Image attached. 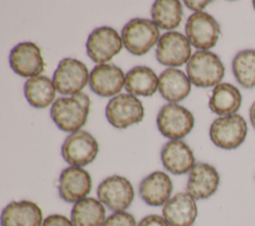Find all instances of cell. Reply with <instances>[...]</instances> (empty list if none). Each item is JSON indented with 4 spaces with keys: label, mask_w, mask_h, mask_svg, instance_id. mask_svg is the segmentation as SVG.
Segmentation results:
<instances>
[{
    "label": "cell",
    "mask_w": 255,
    "mask_h": 226,
    "mask_svg": "<svg viewBox=\"0 0 255 226\" xmlns=\"http://www.w3.org/2000/svg\"><path fill=\"white\" fill-rule=\"evenodd\" d=\"M185 34L194 48L207 51L216 45L220 27L217 21L208 13L196 12L188 17L185 24Z\"/></svg>",
    "instance_id": "cell-9"
},
{
    "label": "cell",
    "mask_w": 255,
    "mask_h": 226,
    "mask_svg": "<svg viewBox=\"0 0 255 226\" xmlns=\"http://www.w3.org/2000/svg\"><path fill=\"white\" fill-rule=\"evenodd\" d=\"M123 45L122 36L114 28L104 26L95 29L90 34L86 48L88 56L101 65L119 54Z\"/></svg>",
    "instance_id": "cell-11"
},
{
    "label": "cell",
    "mask_w": 255,
    "mask_h": 226,
    "mask_svg": "<svg viewBox=\"0 0 255 226\" xmlns=\"http://www.w3.org/2000/svg\"><path fill=\"white\" fill-rule=\"evenodd\" d=\"M9 62L12 70L24 78L40 76L44 71V61L39 47L32 42H22L10 52Z\"/></svg>",
    "instance_id": "cell-14"
},
{
    "label": "cell",
    "mask_w": 255,
    "mask_h": 226,
    "mask_svg": "<svg viewBox=\"0 0 255 226\" xmlns=\"http://www.w3.org/2000/svg\"><path fill=\"white\" fill-rule=\"evenodd\" d=\"M92 189L90 173L82 167L69 166L65 168L59 178V195L69 203H77L86 198Z\"/></svg>",
    "instance_id": "cell-13"
},
{
    "label": "cell",
    "mask_w": 255,
    "mask_h": 226,
    "mask_svg": "<svg viewBox=\"0 0 255 226\" xmlns=\"http://www.w3.org/2000/svg\"><path fill=\"white\" fill-rule=\"evenodd\" d=\"M253 7H254V9H255V1H253Z\"/></svg>",
    "instance_id": "cell-33"
},
{
    "label": "cell",
    "mask_w": 255,
    "mask_h": 226,
    "mask_svg": "<svg viewBox=\"0 0 255 226\" xmlns=\"http://www.w3.org/2000/svg\"><path fill=\"white\" fill-rule=\"evenodd\" d=\"M106 116L113 126L126 128L142 120L144 109L141 102L134 96L120 94L108 103Z\"/></svg>",
    "instance_id": "cell-7"
},
{
    "label": "cell",
    "mask_w": 255,
    "mask_h": 226,
    "mask_svg": "<svg viewBox=\"0 0 255 226\" xmlns=\"http://www.w3.org/2000/svg\"><path fill=\"white\" fill-rule=\"evenodd\" d=\"M191 47L188 39L179 32L164 33L157 42L156 59L164 66L179 67L191 58Z\"/></svg>",
    "instance_id": "cell-12"
},
{
    "label": "cell",
    "mask_w": 255,
    "mask_h": 226,
    "mask_svg": "<svg viewBox=\"0 0 255 226\" xmlns=\"http://www.w3.org/2000/svg\"><path fill=\"white\" fill-rule=\"evenodd\" d=\"M219 181L220 177L214 166L198 162L189 171L186 191L194 199H206L216 192Z\"/></svg>",
    "instance_id": "cell-15"
},
{
    "label": "cell",
    "mask_w": 255,
    "mask_h": 226,
    "mask_svg": "<svg viewBox=\"0 0 255 226\" xmlns=\"http://www.w3.org/2000/svg\"><path fill=\"white\" fill-rule=\"evenodd\" d=\"M90 80L87 66L73 58L63 59L53 75L56 91L63 95H76L85 88Z\"/></svg>",
    "instance_id": "cell-6"
},
{
    "label": "cell",
    "mask_w": 255,
    "mask_h": 226,
    "mask_svg": "<svg viewBox=\"0 0 255 226\" xmlns=\"http://www.w3.org/2000/svg\"><path fill=\"white\" fill-rule=\"evenodd\" d=\"M56 89L48 77L36 76L27 80L24 85V96L36 109L47 108L55 99Z\"/></svg>",
    "instance_id": "cell-25"
},
{
    "label": "cell",
    "mask_w": 255,
    "mask_h": 226,
    "mask_svg": "<svg viewBox=\"0 0 255 226\" xmlns=\"http://www.w3.org/2000/svg\"><path fill=\"white\" fill-rule=\"evenodd\" d=\"M249 116H250V121L252 126L255 128V102L252 104L250 110H249Z\"/></svg>",
    "instance_id": "cell-32"
},
{
    "label": "cell",
    "mask_w": 255,
    "mask_h": 226,
    "mask_svg": "<svg viewBox=\"0 0 255 226\" xmlns=\"http://www.w3.org/2000/svg\"><path fill=\"white\" fill-rule=\"evenodd\" d=\"M103 226H137L134 217L126 211L115 212L110 215Z\"/></svg>",
    "instance_id": "cell-28"
},
{
    "label": "cell",
    "mask_w": 255,
    "mask_h": 226,
    "mask_svg": "<svg viewBox=\"0 0 255 226\" xmlns=\"http://www.w3.org/2000/svg\"><path fill=\"white\" fill-rule=\"evenodd\" d=\"M152 21L157 27L172 30L179 26L182 17V5L178 0H158L151 7Z\"/></svg>",
    "instance_id": "cell-26"
},
{
    "label": "cell",
    "mask_w": 255,
    "mask_h": 226,
    "mask_svg": "<svg viewBox=\"0 0 255 226\" xmlns=\"http://www.w3.org/2000/svg\"><path fill=\"white\" fill-rule=\"evenodd\" d=\"M157 25L148 19L134 18L122 30V40L126 49L132 55L146 54L159 40Z\"/></svg>",
    "instance_id": "cell-3"
},
{
    "label": "cell",
    "mask_w": 255,
    "mask_h": 226,
    "mask_svg": "<svg viewBox=\"0 0 255 226\" xmlns=\"http://www.w3.org/2000/svg\"><path fill=\"white\" fill-rule=\"evenodd\" d=\"M137 226H169L166 220L156 214H151L143 217Z\"/></svg>",
    "instance_id": "cell-30"
},
{
    "label": "cell",
    "mask_w": 255,
    "mask_h": 226,
    "mask_svg": "<svg viewBox=\"0 0 255 226\" xmlns=\"http://www.w3.org/2000/svg\"><path fill=\"white\" fill-rule=\"evenodd\" d=\"M187 77L196 87L217 86L224 77V66L217 55L209 51L195 52L186 66Z\"/></svg>",
    "instance_id": "cell-2"
},
{
    "label": "cell",
    "mask_w": 255,
    "mask_h": 226,
    "mask_svg": "<svg viewBox=\"0 0 255 226\" xmlns=\"http://www.w3.org/2000/svg\"><path fill=\"white\" fill-rule=\"evenodd\" d=\"M71 221L74 226H103L106 221L104 204L93 197H86L73 206Z\"/></svg>",
    "instance_id": "cell-23"
},
{
    "label": "cell",
    "mask_w": 255,
    "mask_h": 226,
    "mask_svg": "<svg viewBox=\"0 0 255 226\" xmlns=\"http://www.w3.org/2000/svg\"><path fill=\"white\" fill-rule=\"evenodd\" d=\"M61 152L64 160L71 166L82 167L95 160L99 144L90 132L80 129L65 139Z\"/></svg>",
    "instance_id": "cell-8"
},
{
    "label": "cell",
    "mask_w": 255,
    "mask_h": 226,
    "mask_svg": "<svg viewBox=\"0 0 255 226\" xmlns=\"http://www.w3.org/2000/svg\"><path fill=\"white\" fill-rule=\"evenodd\" d=\"M232 71L243 88L255 87V50L238 52L232 61Z\"/></svg>",
    "instance_id": "cell-27"
},
{
    "label": "cell",
    "mask_w": 255,
    "mask_h": 226,
    "mask_svg": "<svg viewBox=\"0 0 255 226\" xmlns=\"http://www.w3.org/2000/svg\"><path fill=\"white\" fill-rule=\"evenodd\" d=\"M42 226H74L72 221L66 216L61 214H52L48 216L44 221Z\"/></svg>",
    "instance_id": "cell-29"
},
{
    "label": "cell",
    "mask_w": 255,
    "mask_h": 226,
    "mask_svg": "<svg viewBox=\"0 0 255 226\" xmlns=\"http://www.w3.org/2000/svg\"><path fill=\"white\" fill-rule=\"evenodd\" d=\"M141 199L150 206L165 204L172 191L170 177L162 171H154L144 177L138 187Z\"/></svg>",
    "instance_id": "cell-20"
},
{
    "label": "cell",
    "mask_w": 255,
    "mask_h": 226,
    "mask_svg": "<svg viewBox=\"0 0 255 226\" xmlns=\"http://www.w3.org/2000/svg\"><path fill=\"white\" fill-rule=\"evenodd\" d=\"M210 3V1H188L185 0L184 4L186 5L187 8H189L190 10L196 12H202V9H204L208 4Z\"/></svg>",
    "instance_id": "cell-31"
},
{
    "label": "cell",
    "mask_w": 255,
    "mask_h": 226,
    "mask_svg": "<svg viewBox=\"0 0 255 226\" xmlns=\"http://www.w3.org/2000/svg\"><path fill=\"white\" fill-rule=\"evenodd\" d=\"M242 97L239 90L228 83L215 86L209 99V109L218 115L235 114L241 106Z\"/></svg>",
    "instance_id": "cell-22"
},
{
    "label": "cell",
    "mask_w": 255,
    "mask_h": 226,
    "mask_svg": "<svg viewBox=\"0 0 255 226\" xmlns=\"http://www.w3.org/2000/svg\"><path fill=\"white\" fill-rule=\"evenodd\" d=\"M99 200L115 212L125 211L131 204L134 191L131 183L124 176L112 175L104 179L98 186Z\"/></svg>",
    "instance_id": "cell-10"
},
{
    "label": "cell",
    "mask_w": 255,
    "mask_h": 226,
    "mask_svg": "<svg viewBox=\"0 0 255 226\" xmlns=\"http://www.w3.org/2000/svg\"><path fill=\"white\" fill-rule=\"evenodd\" d=\"M156 124L159 132L172 140L186 136L193 128L194 117L191 112L177 104H166L158 112Z\"/></svg>",
    "instance_id": "cell-4"
},
{
    "label": "cell",
    "mask_w": 255,
    "mask_h": 226,
    "mask_svg": "<svg viewBox=\"0 0 255 226\" xmlns=\"http://www.w3.org/2000/svg\"><path fill=\"white\" fill-rule=\"evenodd\" d=\"M90 98L84 92L72 97H64L56 100L51 108L50 114L56 125L66 131L75 132L86 123L89 110Z\"/></svg>",
    "instance_id": "cell-1"
},
{
    "label": "cell",
    "mask_w": 255,
    "mask_h": 226,
    "mask_svg": "<svg viewBox=\"0 0 255 226\" xmlns=\"http://www.w3.org/2000/svg\"><path fill=\"white\" fill-rule=\"evenodd\" d=\"M162 215L169 226H191L197 216L195 199L187 192H178L163 205Z\"/></svg>",
    "instance_id": "cell-17"
},
{
    "label": "cell",
    "mask_w": 255,
    "mask_h": 226,
    "mask_svg": "<svg viewBox=\"0 0 255 226\" xmlns=\"http://www.w3.org/2000/svg\"><path fill=\"white\" fill-rule=\"evenodd\" d=\"M160 158L164 168L176 175L190 171L195 165L193 151L182 140L166 142L161 148Z\"/></svg>",
    "instance_id": "cell-19"
},
{
    "label": "cell",
    "mask_w": 255,
    "mask_h": 226,
    "mask_svg": "<svg viewBox=\"0 0 255 226\" xmlns=\"http://www.w3.org/2000/svg\"><path fill=\"white\" fill-rule=\"evenodd\" d=\"M125 87L132 96L150 97L158 88V78L150 68L136 66L126 75Z\"/></svg>",
    "instance_id": "cell-24"
},
{
    "label": "cell",
    "mask_w": 255,
    "mask_h": 226,
    "mask_svg": "<svg viewBox=\"0 0 255 226\" xmlns=\"http://www.w3.org/2000/svg\"><path fill=\"white\" fill-rule=\"evenodd\" d=\"M41 208L32 201L10 202L2 211L1 226H42Z\"/></svg>",
    "instance_id": "cell-18"
},
{
    "label": "cell",
    "mask_w": 255,
    "mask_h": 226,
    "mask_svg": "<svg viewBox=\"0 0 255 226\" xmlns=\"http://www.w3.org/2000/svg\"><path fill=\"white\" fill-rule=\"evenodd\" d=\"M126 83V77L121 68L101 64L96 66L90 74V88L101 97H112L120 93Z\"/></svg>",
    "instance_id": "cell-16"
},
{
    "label": "cell",
    "mask_w": 255,
    "mask_h": 226,
    "mask_svg": "<svg viewBox=\"0 0 255 226\" xmlns=\"http://www.w3.org/2000/svg\"><path fill=\"white\" fill-rule=\"evenodd\" d=\"M158 90L164 100L175 104L189 95L191 82L181 70L168 68L159 76Z\"/></svg>",
    "instance_id": "cell-21"
},
{
    "label": "cell",
    "mask_w": 255,
    "mask_h": 226,
    "mask_svg": "<svg viewBox=\"0 0 255 226\" xmlns=\"http://www.w3.org/2000/svg\"><path fill=\"white\" fill-rule=\"evenodd\" d=\"M247 134V124L240 114L220 116L209 128L212 142L223 149H234L242 144Z\"/></svg>",
    "instance_id": "cell-5"
}]
</instances>
